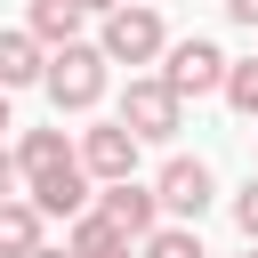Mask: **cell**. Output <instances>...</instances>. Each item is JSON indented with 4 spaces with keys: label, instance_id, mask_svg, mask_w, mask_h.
I'll return each instance as SVG.
<instances>
[{
    "label": "cell",
    "instance_id": "cell-1",
    "mask_svg": "<svg viewBox=\"0 0 258 258\" xmlns=\"http://www.w3.org/2000/svg\"><path fill=\"white\" fill-rule=\"evenodd\" d=\"M16 169H24V202L40 210V218H81L89 210V169H81V153H73V137L64 129H24L16 145Z\"/></svg>",
    "mask_w": 258,
    "mask_h": 258
},
{
    "label": "cell",
    "instance_id": "cell-2",
    "mask_svg": "<svg viewBox=\"0 0 258 258\" xmlns=\"http://www.w3.org/2000/svg\"><path fill=\"white\" fill-rule=\"evenodd\" d=\"M105 81H113V64L97 56V40L48 48V64H40V97H48L56 113H97V105H105Z\"/></svg>",
    "mask_w": 258,
    "mask_h": 258
},
{
    "label": "cell",
    "instance_id": "cell-3",
    "mask_svg": "<svg viewBox=\"0 0 258 258\" xmlns=\"http://www.w3.org/2000/svg\"><path fill=\"white\" fill-rule=\"evenodd\" d=\"M161 48H169V24H161L153 0H121L113 16H97V56L105 64H161Z\"/></svg>",
    "mask_w": 258,
    "mask_h": 258
},
{
    "label": "cell",
    "instance_id": "cell-4",
    "mask_svg": "<svg viewBox=\"0 0 258 258\" xmlns=\"http://www.w3.org/2000/svg\"><path fill=\"white\" fill-rule=\"evenodd\" d=\"M210 202H218V169H210L202 153H169L161 177H153V210H161V226H202Z\"/></svg>",
    "mask_w": 258,
    "mask_h": 258
},
{
    "label": "cell",
    "instance_id": "cell-5",
    "mask_svg": "<svg viewBox=\"0 0 258 258\" xmlns=\"http://www.w3.org/2000/svg\"><path fill=\"white\" fill-rule=\"evenodd\" d=\"M226 64H234V56H226L218 40L185 32V40L161 48V89H169L177 105H185V97H218V89H226Z\"/></svg>",
    "mask_w": 258,
    "mask_h": 258
},
{
    "label": "cell",
    "instance_id": "cell-6",
    "mask_svg": "<svg viewBox=\"0 0 258 258\" xmlns=\"http://www.w3.org/2000/svg\"><path fill=\"white\" fill-rule=\"evenodd\" d=\"M137 145H169L177 129H185V105L161 89V73H129V89H121V113H113Z\"/></svg>",
    "mask_w": 258,
    "mask_h": 258
},
{
    "label": "cell",
    "instance_id": "cell-7",
    "mask_svg": "<svg viewBox=\"0 0 258 258\" xmlns=\"http://www.w3.org/2000/svg\"><path fill=\"white\" fill-rule=\"evenodd\" d=\"M73 153H81V169H89V185H121V177H137V137L121 129V121H89L81 137H73Z\"/></svg>",
    "mask_w": 258,
    "mask_h": 258
},
{
    "label": "cell",
    "instance_id": "cell-8",
    "mask_svg": "<svg viewBox=\"0 0 258 258\" xmlns=\"http://www.w3.org/2000/svg\"><path fill=\"white\" fill-rule=\"evenodd\" d=\"M89 210L121 234V242H145L153 226H161V210H153V185H137V177H121V185H97L89 194Z\"/></svg>",
    "mask_w": 258,
    "mask_h": 258
},
{
    "label": "cell",
    "instance_id": "cell-9",
    "mask_svg": "<svg viewBox=\"0 0 258 258\" xmlns=\"http://www.w3.org/2000/svg\"><path fill=\"white\" fill-rule=\"evenodd\" d=\"M40 64H48V48L24 24H0V89H40Z\"/></svg>",
    "mask_w": 258,
    "mask_h": 258
},
{
    "label": "cell",
    "instance_id": "cell-10",
    "mask_svg": "<svg viewBox=\"0 0 258 258\" xmlns=\"http://www.w3.org/2000/svg\"><path fill=\"white\" fill-rule=\"evenodd\" d=\"M81 24H89V16H81L73 0H32V8H24V32H32L40 48H73Z\"/></svg>",
    "mask_w": 258,
    "mask_h": 258
},
{
    "label": "cell",
    "instance_id": "cell-11",
    "mask_svg": "<svg viewBox=\"0 0 258 258\" xmlns=\"http://www.w3.org/2000/svg\"><path fill=\"white\" fill-rule=\"evenodd\" d=\"M40 226H48V218H40L24 194L0 202V258H32V250H40Z\"/></svg>",
    "mask_w": 258,
    "mask_h": 258
},
{
    "label": "cell",
    "instance_id": "cell-12",
    "mask_svg": "<svg viewBox=\"0 0 258 258\" xmlns=\"http://www.w3.org/2000/svg\"><path fill=\"white\" fill-rule=\"evenodd\" d=\"M64 250H73V258H137V242H121V234H113V226H105L97 210H81V218H73Z\"/></svg>",
    "mask_w": 258,
    "mask_h": 258
},
{
    "label": "cell",
    "instance_id": "cell-13",
    "mask_svg": "<svg viewBox=\"0 0 258 258\" xmlns=\"http://www.w3.org/2000/svg\"><path fill=\"white\" fill-rule=\"evenodd\" d=\"M218 97H226V105H234L242 121H258V56H234V64H226V89H218Z\"/></svg>",
    "mask_w": 258,
    "mask_h": 258
},
{
    "label": "cell",
    "instance_id": "cell-14",
    "mask_svg": "<svg viewBox=\"0 0 258 258\" xmlns=\"http://www.w3.org/2000/svg\"><path fill=\"white\" fill-rule=\"evenodd\" d=\"M137 258H210V250H202L194 226H153V234L137 242Z\"/></svg>",
    "mask_w": 258,
    "mask_h": 258
},
{
    "label": "cell",
    "instance_id": "cell-15",
    "mask_svg": "<svg viewBox=\"0 0 258 258\" xmlns=\"http://www.w3.org/2000/svg\"><path fill=\"white\" fill-rule=\"evenodd\" d=\"M226 210H234V234H242V242L258 250V177H250V185H242V194H234Z\"/></svg>",
    "mask_w": 258,
    "mask_h": 258
},
{
    "label": "cell",
    "instance_id": "cell-16",
    "mask_svg": "<svg viewBox=\"0 0 258 258\" xmlns=\"http://www.w3.org/2000/svg\"><path fill=\"white\" fill-rule=\"evenodd\" d=\"M16 194H24V169H16V153L0 145V202H16Z\"/></svg>",
    "mask_w": 258,
    "mask_h": 258
},
{
    "label": "cell",
    "instance_id": "cell-17",
    "mask_svg": "<svg viewBox=\"0 0 258 258\" xmlns=\"http://www.w3.org/2000/svg\"><path fill=\"white\" fill-rule=\"evenodd\" d=\"M226 24H242V32H258V0H226Z\"/></svg>",
    "mask_w": 258,
    "mask_h": 258
},
{
    "label": "cell",
    "instance_id": "cell-18",
    "mask_svg": "<svg viewBox=\"0 0 258 258\" xmlns=\"http://www.w3.org/2000/svg\"><path fill=\"white\" fill-rule=\"evenodd\" d=\"M73 8H81V16H113L121 0H73Z\"/></svg>",
    "mask_w": 258,
    "mask_h": 258
},
{
    "label": "cell",
    "instance_id": "cell-19",
    "mask_svg": "<svg viewBox=\"0 0 258 258\" xmlns=\"http://www.w3.org/2000/svg\"><path fill=\"white\" fill-rule=\"evenodd\" d=\"M32 258H73V250H48V242H40V250H32Z\"/></svg>",
    "mask_w": 258,
    "mask_h": 258
},
{
    "label": "cell",
    "instance_id": "cell-20",
    "mask_svg": "<svg viewBox=\"0 0 258 258\" xmlns=\"http://www.w3.org/2000/svg\"><path fill=\"white\" fill-rule=\"evenodd\" d=\"M0 129H16V121H8V89H0Z\"/></svg>",
    "mask_w": 258,
    "mask_h": 258
},
{
    "label": "cell",
    "instance_id": "cell-21",
    "mask_svg": "<svg viewBox=\"0 0 258 258\" xmlns=\"http://www.w3.org/2000/svg\"><path fill=\"white\" fill-rule=\"evenodd\" d=\"M242 258H258V250H242Z\"/></svg>",
    "mask_w": 258,
    "mask_h": 258
}]
</instances>
